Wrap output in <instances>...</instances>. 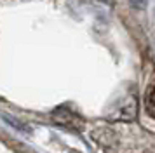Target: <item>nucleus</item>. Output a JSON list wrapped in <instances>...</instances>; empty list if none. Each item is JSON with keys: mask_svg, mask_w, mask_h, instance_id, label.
I'll use <instances>...</instances> for the list:
<instances>
[{"mask_svg": "<svg viewBox=\"0 0 155 153\" xmlns=\"http://www.w3.org/2000/svg\"><path fill=\"white\" fill-rule=\"evenodd\" d=\"M136 113H138V106H136V99H134V96H126L122 101H119V103L115 104L112 115H108V117L113 118V120L131 122V120H134Z\"/></svg>", "mask_w": 155, "mask_h": 153, "instance_id": "1", "label": "nucleus"}, {"mask_svg": "<svg viewBox=\"0 0 155 153\" xmlns=\"http://www.w3.org/2000/svg\"><path fill=\"white\" fill-rule=\"evenodd\" d=\"M52 120L56 122L58 125H63V127H70V129H75V131H80L82 127H84V120L75 115V113H71L68 111L66 108H58L54 113H52Z\"/></svg>", "mask_w": 155, "mask_h": 153, "instance_id": "2", "label": "nucleus"}, {"mask_svg": "<svg viewBox=\"0 0 155 153\" xmlns=\"http://www.w3.org/2000/svg\"><path fill=\"white\" fill-rule=\"evenodd\" d=\"M92 138H94V141H98L101 146H105L108 151H110V146L117 145V136H115L113 132L106 131V129H101V131L92 132Z\"/></svg>", "mask_w": 155, "mask_h": 153, "instance_id": "3", "label": "nucleus"}, {"mask_svg": "<svg viewBox=\"0 0 155 153\" xmlns=\"http://www.w3.org/2000/svg\"><path fill=\"white\" fill-rule=\"evenodd\" d=\"M145 106H147V113L148 115L155 118V82L150 83V87H148V90H147Z\"/></svg>", "mask_w": 155, "mask_h": 153, "instance_id": "4", "label": "nucleus"}, {"mask_svg": "<svg viewBox=\"0 0 155 153\" xmlns=\"http://www.w3.org/2000/svg\"><path fill=\"white\" fill-rule=\"evenodd\" d=\"M134 7H140V9H145L147 7V2L148 0H131Z\"/></svg>", "mask_w": 155, "mask_h": 153, "instance_id": "5", "label": "nucleus"}, {"mask_svg": "<svg viewBox=\"0 0 155 153\" xmlns=\"http://www.w3.org/2000/svg\"><path fill=\"white\" fill-rule=\"evenodd\" d=\"M143 153H155V146H152V148H148V150H145Z\"/></svg>", "mask_w": 155, "mask_h": 153, "instance_id": "6", "label": "nucleus"}, {"mask_svg": "<svg viewBox=\"0 0 155 153\" xmlns=\"http://www.w3.org/2000/svg\"><path fill=\"white\" fill-rule=\"evenodd\" d=\"M103 2H106V4H112L113 0H103Z\"/></svg>", "mask_w": 155, "mask_h": 153, "instance_id": "7", "label": "nucleus"}, {"mask_svg": "<svg viewBox=\"0 0 155 153\" xmlns=\"http://www.w3.org/2000/svg\"><path fill=\"white\" fill-rule=\"evenodd\" d=\"M70 153H78V151H73V150H71V151H70Z\"/></svg>", "mask_w": 155, "mask_h": 153, "instance_id": "8", "label": "nucleus"}]
</instances>
